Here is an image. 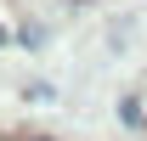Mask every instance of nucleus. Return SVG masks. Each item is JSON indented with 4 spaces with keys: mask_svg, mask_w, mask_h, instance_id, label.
Segmentation results:
<instances>
[{
    "mask_svg": "<svg viewBox=\"0 0 147 141\" xmlns=\"http://www.w3.org/2000/svg\"><path fill=\"white\" fill-rule=\"evenodd\" d=\"M0 40H6V28H0Z\"/></svg>",
    "mask_w": 147,
    "mask_h": 141,
    "instance_id": "nucleus-1",
    "label": "nucleus"
}]
</instances>
